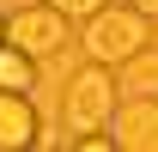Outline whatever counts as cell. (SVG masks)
Returning <instances> with one entry per match:
<instances>
[{
  "label": "cell",
  "mask_w": 158,
  "mask_h": 152,
  "mask_svg": "<svg viewBox=\"0 0 158 152\" xmlns=\"http://www.w3.org/2000/svg\"><path fill=\"white\" fill-rule=\"evenodd\" d=\"M67 12H61L55 0H43V6H19V12H12V19H6V43H19V49H31V55H61V49H67Z\"/></svg>",
  "instance_id": "3"
},
{
  "label": "cell",
  "mask_w": 158,
  "mask_h": 152,
  "mask_svg": "<svg viewBox=\"0 0 158 152\" xmlns=\"http://www.w3.org/2000/svg\"><path fill=\"white\" fill-rule=\"evenodd\" d=\"M116 116V73H110V61H85L67 73V91H61V128L73 134H91L103 128Z\"/></svg>",
  "instance_id": "2"
},
{
  "label": "cell",
  "mask_w": 158,
  "mask_h": 152,
  "mask_svg": "<svg viewBox=\"0 0 158 152\" xmlns=\"http://www.w3.org/2000/svg\"><path fill=\"white\" fill-rule=\"evenodd\" d=\"M116 6H134V0H116Z\"/></svg>",
  "instance_id": "12"
},
{
  "label": "cell",
  "mask_w": 158,
  "mask_h": 152,
  "mask_svg": "<svg viewBox=\"0 0 158 152\" xmlns=\"http://www.w3.org/2000/svg\"><path fill=\"white\" fill-rule=\"evenodd\" d=\"M0 43H6V19H0Z\"/></svg>",
  "instance_id": "11"
},
{
  "label": "cell",
  "mask_w": 158,
  "mask_h": 152,
  "mask_svg": "<svg viewBox=\"0 0 158 152\" xmlns=\"http://www.w3.org/2000/svg\"><path fill=\"white\" fill-rule=\"evenodd\" d=\"M37 85V55L19 43H0V91H31Z\"/></svg>",
  "instance_id": "6"
},
{
  "label": "cell",
  "mask_w": 158,
  "mask_h": 152,
  "mask_svg": "<svg viewBox=\"0 0 158 152\" xmlns=\"http://www.w3.org/2000/svg\"><path fill=\"white\" fill-rule=\"evenodd\" d=\"M6 6H12V12H19V6H43V0H6Z\"/></svg>",
  "instance_id": "10"
},
{
  "label": "cell",
  "mask_w": 158,
  "mask_h": 152,
  "mask_svg": "<svg viewBox=\"0 0 158 152\" xmlns=\"http://www.w3.org/2000/svg\"><path fill=\"white\" fill-rule=\"evenodd\" d=\"M134 6H140V12H152V19H158V0H134Z\"/></svg>",
  "instance_id": "9"
},
{
  "label": "cell",
  "mask_w": 158,
  "mask_h": 152,
  "mask_svg": "<svg viewBox=\"0 0 158 152\" xmlns=\"http://www.w3.org/2000/svg\"><path fill=\"white\" fill-rule=\"evenodd\" d=\"M152 43V12H140V6H103L98 19H85V37H79V49H85V61H110V67H128V61L140 55Z\"/></svg>",
  "instance_id": "1"
},
{
  "label": "cell",
  "mask_w": 158,
  "mask_h": 152,
  "mask_svg": "<svg viewBox=\"0 0 158 152\" xmlns=\"http://www.w3.org/2000/svg\"><path fill=\"white\" fill-rule=\"evenodd\" d=\"M116 140L128 152H158V97H140L116 110Z\"/></svg>",
  "instance_id": "4"
},
{
  "label": "cell",
  "mask_w": 158,
  "mask_h": 152,
  "mask_svg": "<svg viewBox=\"0 0 158 152\" xmlns=\"http://www.w3.org/2000/svg\"><path fill=\"white\" fill-rule=\"evenodd\" d=\"M128 85H134L140 97H158V49H140V55L128 61Z\"/></svg>",
  "instance_id": "7"
},
{
  "label": "cell",
  "mask_w": 158,
  "mask_h": 152,
  "mask_svg": "<svg viewBox=\"0 0 158 152\" xmlns=\"http://www.w3.org/2000/svg\"><path fill=\"white\" fill-rule=\"evenodd\" d=\"M37 110H31V91H0V152H24L37 146Z\"/></svg>",
  "instance_id": "5"
},
{
  "label": "cell",
  "mask_w": 158,
  "mask_h": 152,
  "mask_svg": "<svg viewBox=\"0 0 158 152\" xmlns=\"http://www.w3.org/2000/svg\"><path fill=\"white\" fill-rule=\"evenodd\" d=\"M55 6L67 12V19H79V24H85V19H98V12L110 6V0H55Z\"/></svg>",
  "instance_id": "8"
}]
</instances>
